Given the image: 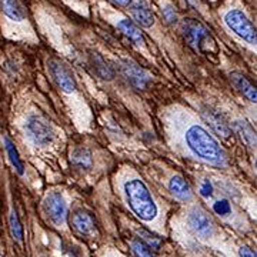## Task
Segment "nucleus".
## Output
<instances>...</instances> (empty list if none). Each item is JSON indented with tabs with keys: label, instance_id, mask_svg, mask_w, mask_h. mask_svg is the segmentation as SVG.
I'll return each mask as SVG.
<instances>
[{
	"label": "nucleus",
	"instance_id": "1",
	"mask_svg": "<svg viewBox=\"0 0 257 257\" xmlns=\"http://www.w3.org/2000/svg\"><path fill=\"white\" fill-rule=\"evenodd\" d=\"M184 139L189 149L199 159L213 166H219V167L227 163V156L223 147L202 126H192L186 132Z\"/></svg>",
	"mask_w": 257,
	"mask_h": 257
},
{
	"label": "nucleus",
	"instance_id": "2",
	"mask_svg": "<svg viewBox=\"0 0 257 257\" xmlns=\"http://www.w3.org/2000/svg\"><path fill=\"white\" fill-rule=\"evenodd\" d=\"M124 196L127 200L128 207L132 211L138 216L139 219L145 221H150L156 219L157 216V206L152 194L143 183L139 179L128 180L123 186Z\"/></svg>",
	"mask_w": 257,
	"mask_h": 257
},
{
	"label": "nucleus",
	"instance_id": "3",
	"mask_svg": "<svg viewBox=\"0 0 257 257\" xmlns=\"http://www.w3.org/2000/svg\"><path fill=\"white\" fill-rule=\"evenodd\" d=\"M224 23L226 26L237 35L240 39L247 42L248 45H256V28L254 25L248 20V18L239 9H231L224 15Z\"/></svg>",
	"mask_w": 257,
	"mask_h": 257
},
{
	"label": "nucleus",
	"instance_id": "4",
	"mask_svg": "<svg viewBox=\"0 0 257 257\" xmlns=\"http://www.w3.org/2000/svg\"><path fill=\"white\" fill-rule=\"evenodd\" d=\"M25 132L29 139L37 146H47L55 139V128L42 116L32 114L26 119Z\"/></svg>",
	"mask_w": 257,
	"mask_h": 257
},
{
	"label": "nucleus",
	"instance_id": "5",
	"mask_svg": "<svg viewBox=\"0 0 257 257\" xmlns=\"http://www.w3.org/2000/svg\"><path fill=\"white\" fill-rule=\"evenodd\" d=\"M183 36L186 42L189 43V46H192L194 50L204 52L206 49L210 50V45H213V39H211L209 30L203 26L202 23H199L197 20H187L183 25Z\"/></svg>",
	"mask_w": 257,
	"mask_h": 257
},
{
	"label": "nucleus",
	"instance_id": "6",
	"mask_svg": "<svg viewBox=\"0 0 257 257\" xmlns=\"http://www.w3.org/2000/svg\"><path fill=\"white\" fill-rule=\"evenodd\" d=\"M43 207L46 211L47 217L56 226H63L67 219V204L64 202L63 196L60 193H49L45 199Z\"/></svg>",
	"mask_w": 257,
	"mask_h": 257
},
{
	"label": "nucleus",
	"instance_id": "7",
	"mask_svg": "<svg viewBox=\"0 0 257 257\" xmlns=\"http://www.w3.org/2000/svg\"><path fill=\"white\" fill-rule=\"evenodd\" d=\"M47 66H49V70L53 76V79L57 83V86L66 93H72L76 90L77 84H76V80H74V76L72 73V70L60 60L57 59H50L47 62Z\"/></svg>",
	"mask_w": 257,
	"mask_h": 257
},
{
	"label": "nucleus",
	"instance_id": "8",
	"mask_svg": "<svg viewBox=\"0 0 257 257\" xmlns=\"http://www.w3.org/2000/svg\"><path fill=\"white\" fill-rule=\"evenodd\" d=\"M190 229L202 239H207L213 234V221L210 216L200 207H194L187 217Z\"/></svg>",
	"mask_w": 257,
	"mask_h": 257
},
{
	"label": "nucleus",
	"instance_id": "9",
	"mask_svg": "<svg viewBox=\"0 0 257 257\" xmlns=\"http://www.w3.org/2000/svg\"><path fill=\"white\" fill-rule=\"evenodd\" d=\"M121 72L126 76L128 82L132 83L135 87L138 89H145L147 84L150 83L152 77L149 76L145 69H142L138 63L132 62V60H126L121 64Z\"/></svg>",
	"mask_w": 257,
	"mask_h": 257
},
{
	"label": "nucleus",
	"instance_id": "10",
	"mask_svg": "<svg viewBox=\"0 0 257 257\" xmlns=\"http://www.w3.org/2000/svg\"><path fill=\"white\" fill-rule=\"evenodd\" d=\"M72 226L83 237H94V236H97L96 220L93 219L87 211H74L73 216H72Z\"/></svg>",
	"mask_w": 257,
	"mask_h": 257
},
{
	"label": "nucleus",
	"instance_id": "11",
	"mask_svg": "<svg viewBox=\"0 0 257 257\" xmlns=\"http://www.w3.org/2000/svg\"><path fill=\"white\" fill-rule=\"evenodd\" d=\"M130 6V13L135 22L143 26V28H150L155 23V15L150 9V5L147 0H132Z\"/></svg>",
	"mask_w": 257,
	"mask_h": 257
},
{
	"label": "nucleus",
	"instance_id": "12",
	"mask_svg": "<svg viewBox=\"0 0 257 257\" xmlns=\"http://www.w3.org/2000/svg\"><path fill=\"white\" fill-rule=\"evenodd\" d=\"M230 80L233 83V86L239 90L248 101L251 103H256L257 100V94H256V87L248 82L247 77L243 76L239 72H233L230 74Z\"/></svg>",
	"mask_w": 257,
	"mask_h": 257
},
{
	"label": "nucleus",
	"instance_id": "13",
	"mask_svg": "<svg viewBox=\"0 0 257 257\" xmlns=\"http://www.w3.org/2000/svg\"><path fill=\"white\" fill-rule=\"evenodd\" d=\"M117 28H119L120 32L127 37L133 45H138V46H143L145 45V36H143L142 30L132 20H128V19L120 20Z\"/></svg>",
	"mask_w": 257,
	"mask_h": 257
},
{
	"label": "nucleus",
	"instance_id": "14",
	"mask_svg": "<svg viewBox=\"0 0 257 257\" xmlns=\"http://www.w3.org/2000/svg\"><path fill=\"white\" fill-rule=\"evenodd\" d=\"M169 189L172 194L182 202H189L192 199V189L182 176H173L170 179Z\"/></svg>",
	"mask_w": 257,
	"mask_h": 257
},
{
	"label": "nucleus",
	"instance_id": "15",
	"mask_svg": "<svg viewBox=\"0 0 257 257\" xmlns=\"http://www.w3.org/2000/svg\"><path fill=\"white\" fill-rule=\"evenodd\" d=\"M203 117L206 119V121L211 126V128L223 138H227L230 135V127L227 126V123H224V120L220 114H217L216 111L213 110H204L203 111Z\"/></svg>",
	"mask_w": 257,
	"mask_h": 257
},
{
	"label": "nucleus",
	"instance_id": "16",
	"mask_svg": "<svg viewBox=\"0 0 257 257\" xmlns=\"http://www.w3.org/2000/svg\"><path fill=\"white\" fill-rule=\"evenodd\" d=\"M2 10L5 15L15 22H22L25 19V12L22 9V5L19 0H0Z\"/></svg>",
	"mask_w": 257,
	"mask_h": 257
},
{
	"label": "nucleus",
	"instance_id": "17",
	"mask_svg": "<svg viewBox=\"0 0 257 257\" xmlns=\"http://www.w3.org/2000/svg\"><path fill=\"white\" fill-rule=\"evenodd\" d=\"M234 128H236V132H237L240 139L246 143V146H256V135H254V130H253V127L248 124L247 121H244V120L236 121L234 123Z\"/></svg>",
	"mask_w": 257,
	"mask_h": 257
},
{
	"label": "nucleus",
	"instance_id": "18",
	"mask_svg": "<svg viewBox=\"0 0 257 257\" xmlns=\"http://www.w3.org/2000/svg\"><path fill=\"white\" fill-rule=\"evenodd\" d=\"M3 142H5V147H6V152H8L10 163H12L13 167L16 169V172H18L19 175H23V173H25V167H23L22 159L19 157V152L18 149H16V146H15V143H13L8 136H5Z\"/></svg>",
	"mask_w": 257,
	"mask_h": 257
},
{
	"label": "nucleus",
	"instance_id": "19",
	"mask_svg": "<svg viewBox=\"0 0 257 257\" xmlns=\"http://www.w3.org/2000/svg\"><path fill=\"white\" fill-rule=\"evenodd\" d=\"M92 64L93 69H94V73L99 74L101 79L110 80L111 77H113V70H111L110 67L107 66V63L103 60V57H100L99 55L92 56Z\"/></svg>",
	"mask_w": 257,
	"mask_h": 257
},
{
	"label": "nucleus",
	"instance_id": "20",
	"mask_svg": "<svg viewBox=\"0 0 257 257\" xmlns=\"http://www.w3.org/2000/svg\"><path fill=\"white\" fill-rule=\"evenodd\" d=\"M72 163L77 167H83V169H89L92 166V155L87 149H77L74 150L72 155Z\"/></svg>",
	"mask_w": 257,
	"mask_h": 257
},
{
	"label": "nucleus",
	"instance_id": "21",
	"mask_svg": "<svg viewBox=\"0 0 257 257\" xmlns=\"http://www.w3.org/2000/svg\"><path fill=\"white\" fill-rule=\"evenodd\" d=\"M9 224L12 237L16 240V241H19V243H22L23 241V227H22V223L19 220V216L16 210H12V213H10Z\"/></svg>",
	"mask_w": 257,
	"mask_h": 257
},
{
	"label": "nucleus",
	"instance_id": "22",
	"mask_svg": "<svg viewBox=\"0 0 257 257\" xmlns=\"http://www.w3.org/2000/svg\"><path fill=\"white\" fill-rule=\"evenodd\" d=\"M139 236H140V239L139 240H142V241L146 244L147 247L157 250V248L160 247V244H162V240H160V237H157V236H155V234L149 233V231H146V230H140V231H139Z\"/></svg>",
	"mask_w": 257,
	"mask_h": 257
},
{
	"label": "nucleus",
	"instance_id": "23",
	"mask_svg": "<svg viewBox=\"0 0 257 257\" xmlns=\"http://www.w3.org/2000/svg\"><path fill=\"white\" fill-rule=\"evenodd\" d=\"M132 250H133V253H135L136 257H155L152 248L147 247L146 244L139 239L132 241Z\"/></svg>",
	"mask_w": 257,
	"mask_h": 257
},
{
	"label": "nucleus",
	"instance_id": "24",
	"mask_svg": "<svg viewBox=\"0 0 257 257\" xmlns=\"http://www.w3.org/2000/svg\"><path fill=\"white\" fill-rule=\"evenodd\" d=\"M213 210L216 211L217 214H220V216H227L231 211V206H230V203L227 200L223 199V200H217L213 204Z\"/></svg>",
	"mask_w": 257,
	"mask_h": 257
},
{
	"label": "nucleus",
	"instance_id": "25",
	"mask_svg": "<svg viewBox=\"0 0 257 257\" xmlns=\"http://www.w3.org/2000/svg\"><path fill=\"white\" fill-rule=\"evenodd\" d=\"M200 194H202L203 197H210L211 194H213V184L209 180L203 182L202 187H200Z\"/></svg>",
	"mask_w": 257,
	"mask_h": 257
},
{
	"label": "nucleus",
	"instance_id": "26",
	"mask_svg": "<svg viewBox=\"0 0 257 257\" xmlns=\"http://www.w3.org/2000/svg\"><path fill=\"white\" fill-rule=\"evenodd\" d=\"M165 18L170 22V23H175L176 20H177V15H176L175 9H172V8H166L165 9Z\"/></svg>",
	"mask_w": 257,
	"mask_h": 257
},
{
	"label": "nucleus",
	"instance_id": "27",
	"mask_svg": "<svg viewBox=\"0 0 257 257\" xmlns=\"http://www.w3.org/2000/svg\"><path fill=\"white\" fill-rule=\"evenodd\" d=\"M239 254L240 257H256V253L247 246H241L239 248Z\"/></svg>",
	"mask_w": 257,
	"mask_h": 257
},
{
	"label": "nucleus",
	"instance_id": "28",
	"mask_svg": "<svg viewBox=\"0 0 257 257\" xmlns=\"http://www.w3.org/2000/svg\"><path fill=\"white\" fill-rule=\"evenodd\" d=\"M111 2H114L116 5L123 6V8H126V6H128V5L132 3V0H111Z\"/></svg>",
	"mask_w": 257,
	"mask_h": 257
}]
</instances>
